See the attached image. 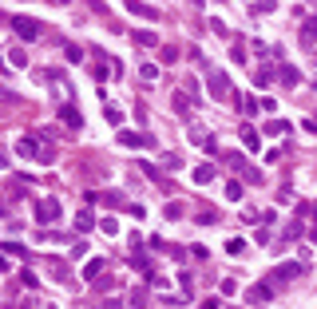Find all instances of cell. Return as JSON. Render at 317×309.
<instances>
[{"label": "cell", "instance_id": "6da1fadb", "mask_svg": "<svg viewBox=\"0 0 317 309\" xmlns=\"http://www.w3.org/2000/svg\"><path fill=\"white\" fill-rule=\"evenodd\" d=\"M12 28L20 32V40H36V36H40V24H36V20H24V16H16Z\"/></svg>", "mask_w": 317, "mask_h": 309}, {"label": "cell", "instance_id": "7a4b0ae2", "mask_svg": "<svg viewBox=\"0 0 317 309\" xmlns=\"http://www.w3.org/2000/svg\"><path fill=\"white\" fill-rule=\"evenodd\" d=\"M210 91H214V99H222V95H226V91H230L226 75H218V72H214V75H210Z\"/></svg>", "mask_w": 317, "mask_h": 309}, {"label": "cell", "instance_id": "3957f363", "mask_svg": "<svg viewBox=\"0 0 317 309\" xmlns=\"http://www.w3.org/2000/svg\"><path fill=\"white\" fill-rule=\"evenodd\" d=\"M127 8H131L135 16H147V20H159V12H155V8H147V4H139V0H127Z\"/></svg>", "mask_w": 317, "mask_h": 309}, {"label": "cell", "instance_id": "277c9868", "mask_svg": "<svg viewBox=\"0 0 317 309\" xmlns=\"http://www.w3.org/2000/svg\"><path fill=\"white\" fill-rule=\"evenodd\" d=\"M56 210H60V206H56V202H40V218H56Z\"/></svg>", "mask_w": 317, "mask_h": 309}, {"label": "cell", "instance_id": "5b68a950", "mask_svg": "<svg viewBox=\"0 0 317 309\" xmlns=\"http://www.w3.org/2000/svg\"><path fill=\"white\" fill-rule=\"evenodd\" d=\"M16 151H20V155H36V143H32V139H20V143H16Z\"/></svg>", "mask_w": 317, "mask_h": 309}, {"label": "cell", "instance_id": "8992f818", "mask_svg": "<svg viewBox=\"0 0 317 309\" xmlns=\"http://www.w3.org/2000/svg\"><path fill=\"white\" fill-rule=\"evenodd\" d=\"M119 143H127V147H139L143 139H139V135H127V131H123V135H119Z\"/></svg>", "mask_w": 317, "mask_h": 309}, {"label": "cell", "instance_id": "52a82bcc", "mask_svg": "<svg viewBox=\"0 0 317 309\" xmlns=\"http://www.w3.org/2000/svg\"><path fill=\"white\" fill-rule=\"evenodd\" d=\"M195 178H198V182H210L214 171H210V167H198V175H195Z\"/></svg>", "mask_w": 317, "mask_h": 309}]
</instances>
